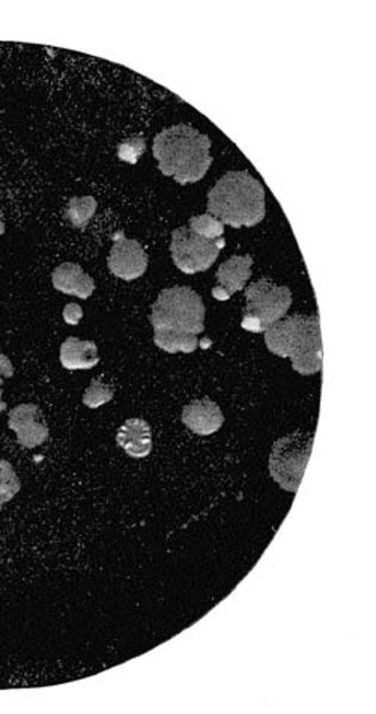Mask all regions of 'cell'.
<instances>
[{
  "label": "cell",
  "instance_id": "2",
  "mask_svg": "<svg viewBox=\"0 0 376 714\" xmlns=\"http://www.w3.org/2000/svg\"><path fill=\"white\" fill-rule=\"evenodd\" d=\"M208 214L232 228L256 227L265 217V190L247 171L227 172L208 193Z\"/></svg>",
  "mask_w": 376,
  "mask_h": 714
},
{
  "label": "cell",
  "instance_id": "7",
  "mask_svg": "<svg viewBox=\"0 0 376 714\" xmlns=\"http://www.w3.org/2000/svg\"><path fill=\"white\" fill-rule=\"evenodd\" d=\"M225 246V238L210 240L197 236L190 228L180 227L172 232V260L180 272L186 275L208 270L217 261Z\"/></svg>",
  "mask_w": 376,
  "mask_h": 714
},
{
  "label": "cell",
  "instance_id": "22",
  "mask_svg": "<svg viewBox=\"0 0 376 714\" xmlns=\"http://www.w3.org/2000/svg\"><path fill=\"white\" fill-rule=\"evenodd\" d=\"M2 380H0V412H4L6 410V403L2 400V395H4V388H2Z\"/></svg>",
  "mask_w": 376,
  "mask_h": 714
},
{
  "label": "cell",
  "instance_id": "9",
  "mask_svg": "<svg viewBox=\"0 0 376 714\" xmlns=\"http://www.w3.org/2000/svg\"><path fill=\"white\" fill-rule=\"evenodd\" d=\"M8 427L17 434V440L23 448L41 446L49 438L44 416L35 404H20L12 408L8 416Z\"/></svg>",
  "mask_w": 376,
  "mask_h": 714
},
{
  "label": "cell",
  "instance_id": "8",
  "mask_svg": "<svg viewBox=\"0 0 376 714\" xmlns=\"http://www.w3.org/2000/svg\"><path fill=\"white\" fill-rule=\"evenodd\" d=\"M109 255V270L122 281H134L143 276L148 268V255L141 243L130 240L124 232H116Z\"/></svg>",
  "mask_w": 376,
  "mask_h": 714
},
{
  "label": "cell",
  "instance_id": "10",
  "mask_svg": "<svg viewBox=\"0 0 376 714\" xmlns=\"http://www.w3.org/2000/svg\"><path fill=\"white\" fill-rule=\"evenodd\" d=\"M251 264L253 258L250 255H235L221 264L216 277L219 287L212 290V296L217 300L225 302L231 299L236 291H241L251 276Z\"/></svg>",
  "mask_w": 376,
  "mask_h": 714
},
{
  "label": "cell",
  "instance_id": "16",
  "mask_svg": "<svg viewBox=\"0 0 376 714\" xmlns=\"http://www.w3.org/2000/svg\"><path fill=\"white\" fill-rule=\"evenodd\" d=\"M20 488V479L12 469V464L6 460H0V505L12 501Z\"/></svg>",
  "mask_w": 376,
  "mask_h": 714
},
{
  "label": "cell",
  "instance_id": "5",
  "mask_svg": "<svg viewBox=\"0 0 376 714\" xmlns=\"http://www.w3.org/2000/svg\"><path fill=\"white\" fill-rule=\"evenodd\" d=\"M247 307L241 326L249 332H266L285 317L292 305L291 290L272 283L270 279L251 283L246 290Z\"/></svg>",
  "mask_w": 376,
  "mask_h": 714
},
{
  "label": "cell",
  "instance_id": "12",
  "mask_svg": "<svg viewBox=\"0 0 376 714\" xmlns=\"http://www.w3.org/2000/svg\"><path fill=\"white\" fill-rule=\"evenodd\" d=\"M53 287L58 291L68 294V296L79 297V299H89L96 290V282L74 262H64L59 267H56L55 272L51 275Z\"/></svg>",
  "mask_w": 376,
  "mask_h": 714
},
{
  "label": "cell",
  "instance_id": "3",
  "mask_svg": "<svg viewBox=\"0 0 376 714\" xmlns=\"http://www.w3.org/2000/svg\"><path fill=\"white\" fill-rule=\"evenodd\" d=\"M265 344L279 357H289L292 368L301 376L322 369L321 322L316 315H292L277 322L265 332Z\"/></svg>",
  "mask_w": 376,
  "mask_h": 714
},
{
  "label": "cell",
  "instance_id": "6",
  "mask_svg": "<svg viewBox=\"0 0 376 714\" xmlns=\"http://www.w3.org/2000/svg\"><path fill=\"white\" fill-rule=\"evenodd\" d=\"M313 446V434L295 433L281 438L272 445L270 455V473L286 492L296 493L306 470Z\"/></svg>",
  "mask_w": 376,
  "mask_h": 714
},
{
  "label": "cell",
  "instance_id": "1",
  "mask_svg": "<svg viewBox=\"0 0 376 714\" xmlns=\"http://www.w3.org/2000/svg\"><path fill=\"white\" fill-rule=\"evenodd\" d=\"M211 141L195 127L180 124L157 135L152 154L165 176H172L178 184L201 182L212 165Z\"/></svg>",
  "mask_w": 376,
  "mask_h": 714
},
{
  "label": "cell",
  "instance_id": "4",
  "mask_svg": "<svg viewBox=\"0 0 376 714\" xmlns=\"http://www.w3.org/2000/svg\"><path fill=\"white\" fill-rule=\"evenodd\" d=\"M150 320L154 327V339L197 338L205 330V305L191 288H167L154 303Z\"/></svg>",
  "mask_w": 376,
  "mask_h": 714
},
{
  "label": "cell",
  "instance_id": "21",
  "mask_svg": "<svg viewBox=\"0 0 376 714\" xmlns=\"http://www.w3.org/2000/svg\"><path fill=\"white\" fill-rule=\"evenodd\" d=\"M12 376H14V367H12L10 357L0 353V380L4 382V378H11Z\"/></svg>",
  "mask_w": 376,
  "mask_h": 714
},
{
  "label": "cell",
  "instance_id": "13",
  "mask_svg": "<svg viewBox=\"0 0 376 714\" xmlns=\"http://www.w3.org/2000/svg\"><path fill=\"white\" fill-rule=\"evenodd\" d=\"M116 443L133 458H145L152 451V430L141 418H131L118 430Z\"/></svg>",
  "mask_w": 376,
  "mask_h": 714
},
{
  "label": "cell",
  "instance_id": "17",
  "mask_svg": "<svg viewBox=\"0 0 376 714\" xmlns=\"http://www.w3.org/2000/svg\"><path fill=\"white\" fill-rule=\"evenodd\" d=\"M188 228L196 232L197 236L205 237L210 240H220L225 234V225L219 219L211 216L208 213L202 216L191 217L188 221Z\"/></svg>",
  "mask_w": 376,
  "mask_h": 714
},
{
  "label": "cell",
  "instance_id": "20",
  "mask_svg": "<svg viewBox=\"0 0 376 714\" xmlns=\"http://www.w3.org/2000/svg\"><path fill=\"white\" fill-rule=\"evenodd\" d=\"M62 315H64L65 322L77 326L81 322V317H83V311H81V307L77 303H68Z\"/></svg>",
  "mask_w": 376,
  "mask_h": 714
},
{
  "label": "cell",
  "instance_id": "11",
  "mask_svg": "<svg viewBox=\"0 0 376 714\" xmlns=\"http://www.w3.org/2000/svg\"><path fill=\"white\" fill-rule=\"evenodd\" d=\"M182 423L195 434L210 436L220 430L225 423V416L214 401L205 398L187 404L182 410Z\"/></svg>",
  "mask_w": 376,
  "mask_h": 714
},
{
  "label": "cell",
  "instance_id": "23",
  "mask_svg": "<svg viewBox=\"0 0 376 714\" xmlns=\"http://www.w3.org/2000/svg\"><path fill=\"white\" fill-rule=\"evenodd\" d=\"M2 508H4V505H0V511H2Z\"/></svg>",
  "mask_w": 376,
  "mask_h": 714
},
{
  "label": "cell",
  "instance_id": "15",
  "mask_svg": "<svg viewBox=\"0 0 376 714\" xmlns=\"http://www.w3.org/2000/svg\"><path fill=\"white\" fill-rule=\"evenodd\" d=\"M96 210V198L83 197L73 198L68 202L66 208V217L75 228H83L88 225L90 217L94 216Z\"/></svg>",
  "mask_w": 376,
  "mask_h": 714
},
{
  "label": "cell",
  "instance_id": "18",
  "mask_svg": "<svg viewBox=\"0 0 376 714\" xmlns=\"http://www.w3.org/2000/svg\"><path fill=\"white\" fill-rule=\"evenodd\" d=\"M113 397H115V388L111 384L101 382V378H94L83 395V404L86 407L98 408L111 401Z\"/></svg>",
  "mask_w": 376,
  "mask_h": 714
},
{
  "label": "cell",
  "instance_id": "19",
  "mask_svg": "<svg viewBox=\"0 0 376 714\" xmlns=\"http://www.w3.org/2000/svg\"><path fill=\"white\" fill-rule=\"evenodd\" d=\"M145 141L142 137L135 136L127 141L120 142L118 146V157L120 160L127 161L130 165H135L137 160L141 159L142 154L145 151Z\"/></svg>",
  "mask_w": 376,
  "mask_h": 714
},
{
  "label": "cell",
  "instance_id": "14",
  "mask_svg": "<svg viewBox=\"0 0 376 714\" xmlns=\"http://www.w3.org/2000/svg\"><path fill=\"white\" fill-rule=\"evenodd\" d=\"M60 365L68 371L90 369L100 362L98 347L94 341H81L79 338H68L60 345Z\"/></svg>",
  "mask_w": 376,
  "mask_h": 714
}]
</instances>
